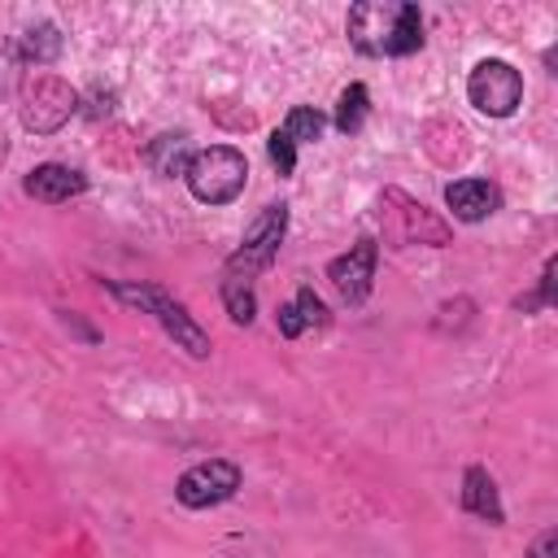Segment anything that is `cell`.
<instances>
[{
	"label": "cell",
	"instance_id": "e0dca14e",
	"mask_svg": "<svg viewBox=\"0 0 558 558\" xmlns=\"http://www.w3.org/2000/svg\"><path fill=\"white\" fill-rule=\"evenodd\" d=\"M558 257L549 253L545 257V266H541V279H536V288L532 292H519L514 301H510V310L514 314H541V310H554L558 305Z\"/></svg>",
	"mask_w": 558,
	"mask_h": 558
},
{
	"label": "cell",
	"instance_id": "7a4b0ae2",
	"mask_svg": "<svg viewBox=\"0 0 558 558\" xmlns=\"http://www.w3.org/2000/svg\"><path fill=\"white\" fill-rule=\"evenodd\" d=\"M100 288H105L109 296H118L122 305L148 314V318L174 340V349H183L187 357H196V362L209 357V349H214V344H209V331L192 318V310H187L170 288H161V283H140V279H100Z\"/></svg>",
	"mask_w": 558,
	"mask_h": 558
},
{
	"label": "cell",
	"instance_id": "4fadbf2b",
	"mask_svg": "<svg viewBox=\"0 0 558 558\" xmlns=\"http://www.w3.org/2000/svg\"><path fill=\"white\" fill-rule=\"evenodd\" d=\"M418 140H423V153H427L440 170H453V166H462V161L471 157V135H466V126L453 122V118H432Z\"/></svg>",
	"mask_w": 558,
	"mask_h": 558
},
{
	"label": "cell",
	"instance_id": "ba28073f",
	"mask_svg": "<svg viewBox=\"0 0 558 558\" xmlns=\"http://www.w3.org/2000/svg\"><path fill=\"white\" fill-rule=\"evenodd\" d=\"M244 488V471L231 458H205L192 462L179 480H174V501L183 510H214L222 501H231Z\"/></svg>",
	"mask_w": 558,
	"mask_h": 558
},
{
	"label": "cell",
	"instance_id": "ac0fdd59",
	"mask_svg": "<svg viewBox=\"0 0 558 558\" xmlns=\"http://www.w3.org/2000/svg\"><path fill=\"white\" fill-rule=\"evenodd\" d=\"M279 131L301 148V144H318L323 140V131H327V118L314 109V105H292L288 109V118L279 122Z\"/></svg>",
	"mask_w": 558,
	"mask_h": 558
},
{
	"label": "cell",
	"instance_id": "d4e9b609",
	"mask_svg": "<svg viewBox=\"0 0 558 558\" xmlns=\"http://www.w3.org/2000/svg\"><path fill=\"white\" fill-rule=\"evenodd\" d=\"M235 100H209V109H214V118L222 122V126H231V131H248L257 118L248 113V109H231Z\"/></svg>",
	"mask_w": 558,
	"mask_h": 558
},
{
	"label": "cell",
	"instance_id": "d6986e66",
	"mask_svg": "<svg viewBox=\"0 0 558 558\" xmlns=\"http://www.w3.org/2000/svg\"><path fill=\"white\" fill-rule=\"evenodd\" d=\"M218 301H222V310H227V318H231L235 327H248V323L257 318V292H253V283L222 279V283H218Z\"/></svg>",
	"mask_w": 558,
	"mask_h": 558
},
{
	"label": "cell",
	"instance_id": "5b68a950",
	"mask_svg": "<svg viewBox=\"0 0 558 558\" xmlns=\"http://www.w3.org/2000/svg\"><path fill=\"white\" fill-rule=\"evenodd\" d=\"M283 235H288V205H283V201H266V205L248 218V227H244L240 244L231 248V257L222 262V275H227V279H240V283L266 275V270L275 266V257H279Z\"/></svg>",
	"mask_w": 558,
	"mask_h": 558
},
{
	"label": "cell",
	"instance_id": "277c9868",
	"mask_svg": "<svg viewBox=\"0 0 558 558\" xmlns=\"http://www.w3.org/2000/svg\"><path fill=\"white\" fill-rule=\"evenodd\" d=\"M183 183L187 192L201 201V205H231L244 183H248V157L235 148V144H209V148H196L187 170H183Z\"/></svg>",
	"mask_w": 558,
	"mask_h": 558
},
{
	"label": "cell",
	"instance_id": "52a82bcc",
	"mask_svg": "<svg viewBox=\"0 0 558 558\" xmlns=\"http://www.w3.org/2000/svg\"><path fill=\"white\" fill-rule=\"evenodd\" d=\"M466 100L484 118H514L523 105V74L506 57H484L466 74Z\"/></svg>",
	"mask_w": 558,
	"mask_h": 558
},
{
	"label": "cell",
	"instance_id": "484cf974",
	"mask_svg": "<svg viewBox=\"0 0 558 558\" xmlns=\"http://www.w3.org/2000/svg\"><path fill=\"white\" fill-rule=\"evenodd\" d=\"M275 327H279V336H283V340H296V336L305 331V327H301V314H296V305H292V301H283V305L275 310Z\"/></svg>",
	"mask_w": 558,
	"mask_h": 558
},
{
	"label": "cell",
	"instance_id": "603a6c76",
	"mask_svg": "<svg viewBox=\"0 0 558 558\" xmlns=\"http://www.w3.org/2000/svg\"><path fill=\"white\" fill-rule=\"evenodd\" d=\"M266 157H270V166L279 170V179H292V170H296V144L275 126L270 131V140H266Z\"/></svg>",
	"mask_w": 558,
	"mask_h": 558
},
{
	"label": "cell",
	"instance_id": "7402d4cb",
	"mask_svg": "<svg viewBox=\"0 0 558 558\" xmlns=\"http://www.w3.org/2000/svg\"><path fill=\"white\" fill-rule=\"evenodd\" d=\"M292 305H296V314H301V327H305V331H310V327H327V323H331V310L323 305V296H318L310 283H301V288H296Z\"/></svg>",
	"mask_w": 558,
	"mask_h": 558
},
{
	"label": "cell",
	"instance_id": "7c38bea8",
	"mask_svg": "<svg viewBox=\"0 0 558 558\" xmlns=\"http://www.w3.org/2000/svg\"><path fill=\"white\" fill-rule=\"evenodd\" d=\"M445 205L458 222H484L501 209V187L493 179H453L445 183Z\"/></svg>",
	"mask_w": 558,
	"mask_h": 558
},
{
	"label": "cell",
	"instance_id": "4316f807",
	"mask_svg": "<svg viewBox=\"0 0 558 558\" xmlns=\"http://www.w3.org/2000/svg\"><path fill=\"white\" fill-rule=\"evenodd\" d=\"M523 558H558V527H541Z\"/></svg>",
	"mask_w": 558,
	"mask_h": 558
},
{
	"label": "cell",
	"instance_id": "83f0119b",
	"mask_svg": "<svg viewBox=\"0 0 558 558\" xmlns=\"http://www.w3.org/2000/svg\"><path fill=\"white\" fill-rule=\"evenodd\" d=\"M57 314H61V323H65V327H70V331H74L83 344H96V340H100V331H96V327H87V323H83L74 310H57Z\"/></svg>",
	"mask_w": 558,
	"mask_h": 558
},
{
	"label": "cell",
	"instance_id": "9c48e42d",
	"mask_svg": "<svg viewBox=\"0 0 558 558\" xmlns=\"http://www.w3.org/2000/svg\"><path fill=\"white\" fill-rule=\"evenodd\" d=\"M375 266H379V240L357 235L340 257L327 262V283L336 288V296L344 305H362L375 288Z\"/></svg>",
	"mask_w": 558,
	"mask_h": 558
},
{
	"label": "cell",
	"instance_id": "44dd1931",
	"mask_svg": "<svg viewBox=\"0 0 558 558\" xmlns=\"http://www.w3.org/2000/svg\"><path fill=\"white\" fill-rule=\"evenodd\" d=\"M22 87V52H17V39L0 35V100L13 96Z\"/></svg>",
	"mask_w": 558,
	"mask_h": 558
},
{
	"label": "cell",
	"instance_id": "5bb4252c",
	"mask_svg": "<svg viewBox=\"0 0 558 558\" xmlns=\"http://www.w3.org/2000/svg\"><path fill=\"white\" fill-rule=\"evenodd\" d=\"M192 140L183 135V131H161V135H153L148 144H144V153H140V161L157 174V179H183V170H187V161H192Z\"/></svg>",
	"mask_w": 558,
	"mask_h": 558
},
{
	"label": "cell",
	"instance_id": "8fae6325",
	"mask_svg": "<svg viewBox=\"0 0 558 558\" xmlns=\"http://www.w3.org/2000/svg\"><path fill=\"white\" fill-rule=\"evenodd\" d=\"M458 506H462V514H471V519H480V523H488V527H501V523H506L501 488H497V480L488 475V466H480V462H471V466L462 471Z\"/></svg>",
	"mask_w": 558,
	"mask_h": 558
},
{
	"label": "cell",
	"instance_id": "2e32d148",
	"mask_svg": "<svg viewBox=\"0 0 558 558\" xmlns=\"http://www.w3.org/2000/svg\"><path fill=\"white\" fill-rule=\"evenodd\" d=\"M366 113H371V92H366V83H349V87L340 92V100H336L331 126H336L340 135H357V131L366 126Z\"/></svg>",
	"mask_w": 558,
	"mask_h": 558
},
{
	"label": "cell",
	"instance_id": "6da1fadb",
	"mask_svg": "<svg viewBox=\"0 0 558 558\" xmlns=\"http://www.w3.org/2000/svg\"><path fill=\"white\" fill-rule=\"evenodd\" d=\"M344 35L362 57H410L423 48V9L410 0H357Z\"/></svg>",
	"mask_w": 558,
	"mask_h": 558
},
{
	"label": "cell",
	"instance_id": "cb8c5ba5",
	"mask_svg": "<svg viewBox=\"0 0 558 558\" xmlns=\"http://www.w3.org/2000/svg\"><path fill=\"white\" fill-rule=\"evenodd\" d=\"M78 105H83V113H87L92 122H100V118H109V113H113L118 92H113V87H92V92H87V100L78 96Z\"/></svg>",
	"mask_w": 558,
	"mask_h": 558
},
{
	"label": "cell",
	"instance_id": "9a60e30c",
	"mask_svg": "<svg viewBox=\"0 0 558 558\" xmlns=\"http://www.w3.org/2000/svg\"><path fill=\"white\" fill-rule=\"evenodd\" d=\"M65 48V35L57 22H31L22 35H17V52H22V65H52Z\"/></svg>",
	"mask_w": 558,
	"mask_h": 558
},
{
	"label": "cell",
	"instance_id": "ffe728a7",
	"mask_svg": "<svg viewBox=\"0 0 558 558\" xmlns=\"http://www.w3.org/2000/svg\"><path fill=\"white\" fill-rule=\"evenodd\" d=\"M471 318H475V301H471V296H453V301H440V305H436L432 327H436L440 336H449V331H462Z\"/></svg>",
	"mask_w": 558,
	"mask_h": 558
},
{
	"label": "cell",
	"instance_id": "8992f818",
	"mask_svg": "<svg viewBox=\"0 0 558 558\" xmlns=\"http://www.w3.org/2000/svg\"><path fill=\"white\" fill-rule=\"evenodd\" d=\"M74 113H78V92L61 74L39 70V74L22 78V87H17V122L31 135H57Z\"/></svg>",
	"mask_w": 558,
	"mask_h": 558
},
{
	"label": "cell",
	"instance_id": "30bf717a",
	"mask_svg": "<svg viewBox=\"0 0 558 558\" xmlns=\"http://www.w3.org/2000/svg\"><path fill=\"white\" fill-rule=\"evenodd\" d=\"M22 192L31 201H39V205H65V201H74V196L87 192V174L74 170V166H65V161H39V166L26 170Z\"/></svg>",
	"mask_w": 558,
	"mask_h": 558
},
{
	"label": "cell",
	"instance_id": "3957f363",
	"mask_svg": "<svg viewBox=\"0 0 558 558\" xmlns=\"http://www.w3.org/2000/svg\"><path fill=\"white\" fill-rule=\"evenodd\" d=\"M375 218H379V235L388 248H414V244H427V248H445L453 244V222L440 218L436 209H427L418 196H410L405 187L388 183L375 201Z\"/></svg>",
	"mask_w": 558,
	"mask_h": 558
}]
</instances>
